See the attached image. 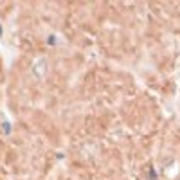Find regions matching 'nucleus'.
I'll return each instance as SVG.
<instances>
[{
	"instance_id": "f257e3e1",
	"label": "nucleus",
	"mask_w": 180,
	"mask_h": 180,
	"mask_svg": "<svg viewBox=\"0 0 180 180\" xmlns=\"http://www.w3.org/2000/svg\"><path fill=\"white\" fill-rule=\"evenodd\" d=\"M33 74L36 76V78H45V74H47V60L45 58H40V60H36L33 63Z\"/></svg>"
},
{
	"instance_id": "f03ea898",
	"label": "nucleus",
	"mask_w": 180,
	"mask_h": 180,
	"mask_svg": "<svg viewBox=\"0 0 180 180\" xmlns=\"http://www.w3.org/2000/svg\"><path fill=\"white\" fill-rule=\"evenodd\" d=\"M56 36H54V34H49V38H47V43H49V45H56Z\"/></svg>"
},
{
	"instance_id": "7ed1b4c3",
	"label": "nucleus",
	"mask_w": 180,
	"mask_h": 180,
	"mask_svg": "<svg viewBox=\"0 0 180 180\" xmlns=\"http://www.w3.org/2000/svg\"><path fill=\"white\" fill-rule=\"evenodd\" d=\"M157 178V173L153 171V168H150V180H155Z\"/></svg>"
},
{
	"instance_id": "20e7f679",
	"label": "nucleus",
	"mask_w": 180,
	"mask_h": 180,
	"mask_svg": "<svg viewBox=\"0 0 180 180\" xmlns=\"http://www.w3.org/2000/svg\"><path fill=\"white\" fill-rule=\"evenodd\" d=\"M2 34H4V33H2V23H0V36H2Z\"/></svg>"
}]
</instances>
